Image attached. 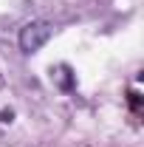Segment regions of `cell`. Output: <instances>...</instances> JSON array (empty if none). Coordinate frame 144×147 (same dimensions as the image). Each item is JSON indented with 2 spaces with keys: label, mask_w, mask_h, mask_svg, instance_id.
Returning a JSON list of instances; mask_svg holds the SVG:
<instances>
[{
  "label": "cell",
  "mask_w": 144,
  "mask_h": 147,
  "mask_svg": "<svg viewBox=\"0 0 144 147\" xmlns=\"http://www.w3.org/2000/svg\"><path fill=\"white\" fill-rule=\"evenodd\" d=\"M54 37V26L48 23V20H31V23H26L23 28H20V51H26V54H34L40 51L48 40Z\"/></svg>",
  "instance_id": "6da1fadb"
},
{
  "label": "cell",
  "mask_w": 144,
  "mask_h": 147,
  "mask_svg": "<svg viewBox=\"0 0 144 147\" xmlns=\"http://www.w3.org/2000/svg\"><path fill=\"white\" fill-rule=\"evenodd\" d=\"M51 79L57 82V88L65 91V93L76 88V76H73V71L68 68V65H57V68H51Z\"/></svg>",
  "instance_id": "7a4b0ae2"
},
{
  "label": "cell",
  "mask_w": 144,
  "mask_h": 147,
  "mask_svg": "<svg viewBox=\"0 0 144 147\" xmlns=\"http://www.w3.org/2000/svg\"><path fill=\"white\" fill-rule=\"evenodd\" d=\"M11 122H14V110L11 108L0 110V125H11Z\"/></svg>",
  "instance_id": "3957f363"
}]
</instances>
